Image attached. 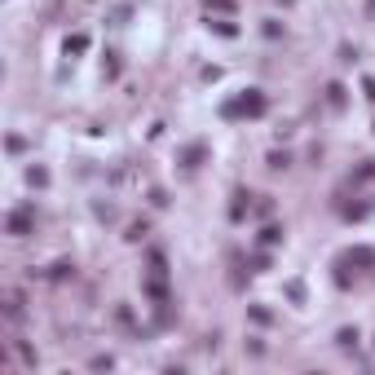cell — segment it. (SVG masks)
Returning <instances> with one entry per match:
<instances>
[{"instance_id": "7a4b0ae2", "label": "cell", "mask_w": 375, "mask_h": 375, "mask_svg": "<svg viewBox=\"0 0 375 375\" xmlns=\"http://www.w3.org/2000/svg\"><path fill=\"white\" fill-rule=\"evenodd\" d=\"M9 230L13 234H27V216H22V212H18V216H9Z\"/></svg>"}, {"instance_id": "3957f363", "label": "cell", "mask_w": 375, "mask_h": 375, "mask_svg": "<svg viewBox=\"0 0 375 375\" xmlns=\"http://www.w3.org/2000/svg\"><path fill=\"white\" fill-rule=\"evenodd\" d=\"M208 5H216V9H230V0H208Z\"/></svg>"}, {"instance_id": "6da1fadb", "label": "cell", "mask_w": 375, "mask_h": 375, "mask_svg": "<svg viewBox=\"0 0 375 375\" xmlns=\"http://www.w3.org/2000/svg\"><path fill=\"white\" fill-rule=\"evenodd\" d=\"M234 110H247V115H261V110H265V102H261V97H243V102H239Z\"/></svg>"}]
</instances>
